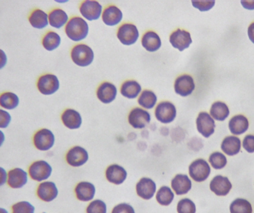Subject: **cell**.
I'll use <instances>...</instances> for the list:
<instances>
[{
	"label": "cell",
	"mask_w": 254,
	"mask_h": 213,
	"mask_svg": "<svg viewBox=\"0 0 254 213\" xmlns=\"http://www.w3.org/2000/svg\"><path fill=\"white\" fill-rule=\"evenodd\" d=\"M65 33L70 40L74 42L81 41L87 37L89 25L83 18L74 17L67 23Z\"/></svg>",
	"instance_id": "1"
},
{
	"label": "cell",
	"mask_w": 254,
	"mask_h": 213,
	"mask_svg": "<svg viewBox=\"0 0 254 213\" xmlns=\"http://www.w3.org/2000/svg\"><path fill=\"white\" fill-rule=\"evenodd\" d=\"M29 178L36 182L48 181L52 174V167L47 161L43 160L34 162L28 168Z\"/></svg>",
	"instance_id": "2"
},
{
	"label": "cell",
	"mask_w": 254,
	"mask_h": 213,
	"mask_svg": "<svg viewBox=\"0 0 254 213\" xmlns=\"http://www.w3.org/2000/svg\"><path fill=\"white\" fill-rule=\"evenodd\" d=\"M71 55L73 62L79 66H88L93 62V51L86 45L80 44L74 46Z\"/></svg>",
	"instance_id": "3"
},
{
	"label": "cell",
	"mask_w": 254,
	"mask_h": 213,
	"mask_svg": "<svg viewBox=\"0 0 254 213\" xmlns=\"http://www.w3.org/2000/svg\"><path fill=\"white\" fill-rule=\"evenodd\" d=\"M210 165L204 159H197L189 166L190 176L195 182H204L210 176Z\"/></svg>",
	"instance_id": "4"
},
{
	"label": "cell",
	"mask_w": 254,
	"mask_h": 213,
	"mask_svg": "<svg viewBox=\"0 0 254 213\" xmlns=\"http://www.w3.org/2000/svg\"><path fill=\"white\" fill-rule=\"evenodd\" d=\"M33 142L37 150L43 152L49 151L55 145V135L49 129H40L34 135Z\"/></svg>",
	"instance_id": "5"
},
{
	"label": "cell",
	"mask_w": 254,
	"mask_h": 213,
	"mask_svg": "<svg viewBox=\"0 0 254 213\" xmlns=\"http://www.w3.org/2000/svg\"><path fill=\"white\" fill-rule=\"evenodd\" d=\"M36 194L42 202L50 203L58 198L59 191L55 182L46 181L40 183L37 186Z\"/></svg>",
	"instance_id": "6"
},
{
	"label": "cell",
	"mask_w": 254,
	"mask_h": 213,
	"mask_svg": "<svg viewBox=\"0 0 254 213\" xmlns=\"http://www.w3.org/2000/svg\"><path fill=\"white\" fill-rule=\"evenodd\" d=\"M28 172L22 168H14L7 172V184L13 190H20L28 182Z\"/></svg>",
	"instance_id": "7"
},
{
	"label": "cell",
	"mask_w": 254,
	"mask_h": 213,
	"mask_svg": "<svg viewBox=\"0 0 254 213\" xmlns=\"http://www.w3.org/2000/svg\"><path fill=\"white\" fill-rule=\"evenodd\" d=\"M157 120L164 124L172 123L176 117V106L172 103L164 101L160 103L155 108Z\"/></svg>",
	"instance_id": "8"
},
{
	"label": "cell",
	"mask_w": 254,
	"mask_h": 213,
	"mask_svg": "<svg viewBox=\"0 0 254 213\" xmlns=\"http://www.w3.org/2000/svg\"><path fill=\"white\" fill-rule=\"evenodd\" d=\"M65 160L70 166L80 167L88 161L89 154L84 148L77 146L68 150L65 156Z\"/></svg>",
	"instance_id": "9"
},
{
	"label": "cell",
	"mask_w": 254,
	"mask_h": 213,
	"mask_svg": "<svg viewBox=\"0 0 254 213\" xmlns=\"http://www.w3.org/2000/svg\"><path fill=\"white\" fill-rule=\"evenodd\" d=\"M197 130L204 138H208L214 133L216 123L213 117L207 112H201L196 120Z\"/></svg>",
	"instance_id": "10"
},
{
	"label": "cell",
	"mask_w": 254,
	"mask_h": 213,
	"mask_svg": "<svg viewBox=\"0 0 254 213\" xmlns=\"http://www.w3.org/2000/svg\"><path fill=\"white\" fill-rule=\"evenodd\" d=\"M117 36L122 44L131 46L135 43L138 39V30L133 24H124L119 28Z\"/></svg>",
	"instance_id": "11"
},
{
	"label": "cell",
	"mask_w": 254,
	"mask_h": 213,
	"mask_svg": "<svg viewBox=\"0 0 254 213\" xmlns=\"http://www.w3.org/2000/svg\"><path fill=\"white\" fill-rule=\"evenodd\" d=\"M37 88L43 95H53L59 89V80L54 74H45L39 79Z\"/></svg>",
	"instance_id": "12"
},
{
	"label": "cell",
	"mask_w": 254,
	"mask_h": 213,
	"mask_svg": "<svg viewBox=\"0 0 254 213\" xmlns=\"http://www.w3.org/2000/svg\"><path fill=\"white\" fill-rule=\"evenodd\" d=\"M157 186L155 181L149 178H142L136 184V193L143 200H150L156 193Z\"/></svg>",
	"instance_id": "13"
},
{
	"label": "cell",
	"mask_w": 254,
	"mask_h": 213,
	"mask_svg": "<svg viewBox=\"0 0 254 213\" xmlns=\"http://www.w3.org/2000/svg\"><path fill=\"white\" fill-rule=\"evenodd\" d=\"M232 187L228 178L222 175H216L210 183V190L217 196H228Z\"/></svg>",
	"instance_id": "14"
},
{
	"label": "cell",
	"mask_w": 254,
	"mask_h": 213,
	"mask_svg": "<svg viewBox=\"0 0 254 213\" xmlns=\"http://www.w3.org/2000/svg\"><path fill=\"white\" fill-rule=\"evenodd\" d=\"M128 120L129 124L134 129H143L150 122L151 116L148 111L135 108L129 113Z\"/></svg>",
	"instance_id": "15"
},
{
	"label": "cell",
	"mask_w": 254,
	"mask_h": 213,
	"mask_svg": "<svg viewBox=\"0 0 254 213\" xmlns=\"http://www.w3.org/2000/svg\"><path fill=\"white\" fill-rule=\"evenodd\" d=\"M170 42L175 49L183 52L192 43L190 34L185 30L178 29L170 35Z\"/></svg>",
	"instance_id": "16"
},
{
	"label": "cell",
	"mask_w": 254,
	"mask_h": 213,
	"mask_svg": "<svg viewBox=\"0 0 254 213\" xmlns=\"http://www.w3.org/2000/svg\"><path fill=\"white\" fill-rule=\"evenodd\" d=\"M80 10L82 16L88 20H96L102 13V6L98 1L87 0L82 3Z\"/></svg>",
	"instance_id": "17"
},
{
	"label": "cell",
	"mask_w": 254,
	"mask_h": 213,
	"mask_svg": "<svg viewBox=\"0 0 254 213\" xmlns=\"http://www.w3.org/2000/svg\"><path fill=\"white\" fill-rule=\"evenodd\" d=\"M174 87L177 95L182 97L189 96L195 89V83L191 76L185 74L176 79Z\"/></svg>",
	"instance_id": "18"
},
{
	"label": "cell",
	"mask_w": 254,
	"mask_h": 213,
	"mask_svg": "<svg viewBox=\"0 0 254 213\" xmlns=\"http://www.w3.org/2000/svg\"><path fill=\"white\" fill-rule=\"evenodd\" d=\"M171 187L177 196H184L192 189V181L188 175L178 174L172 180Z\"/></svg>",
	"instance_id": "19"
},
{
	"label": "cell",
	"mask_w": 254,
	"mask_h": 213,
	"mask_svg": "<svg viewBox=\"0 0 254 213\" xmlns=\"http://www.w3.org/2000/svg\"><path fill=\"white\" fill-rule=\"evenodd\" d=\"M76 197L80 202H88L93 200L96 189L92 183L82 181L77 184L74 188Z\"/></svg>",
	"instance_id": "20"
},
{
	"label": "cell",
	"mask_w": 254,
	"mask_h": 213,
	"mask_svg": "<svg viewBox=\"0 0 254 213\" xmlns=\"http://www.w3.org/2000/svg\"><path fill=\"white\" fill-rule=\"evenodd\" d=\"M106 178L111 184L121 185L126 181L127 172L126 169L120 165H110L106 170Z\"/></svg>",
	"instance_id": "21"
},
{
	"label": "cell",
	"mask_w": 254,
	"mask_h": 213,
	"mask_svg": "<svg viewBox=\"0 0 254 213\" xmlns=\"http://www.w3.org/2000/svg\"><path fill=\"white\" fill-rule=\"evenodd\" d=\"M116 95H117V89L116 86L108 82L102 83L97 92L98 99L104 104H107L113 102L116 99Z\"/></svg>",
	"instance_id": "22"
},
{
	"label": "cell",
	"mask_w": 254,
	"mask_h": 213,
	"mask_svg": "<svg viewBox=\"0 0 254 213\" xmlns=\"http://www.w3.org/2000/svg\"><path fill=\"white\" fill-rule=\"evenodd\" d=\"M102 19L106 25L114 26L122 22L123 13L116 6H109L104 10Z\"/></svg>",
	"instance_id": "23"
},
{
	"label": "cell",
	"mask_w": 254,
	"mask_h": 213,
	"mask_svg": "<svg viewBox=\"0 0 254 213\" xmlns=\"http://www.w3.org/2000/svg\"><path fill=\"white\" fill-rule=\"evenodd\" d=\"M249 127V122L245 116L236 115L229 121V129L234 135H240L247 132Z\"/></svg>",
	"instance_id": "24"
},
{
	"label": "cell",
	"mask_w": 254,
	"mask_h": 213,
	"mask_svg": "<svg viewBox=\"0 0 254 213\" xmlns=\"http://www.w3.org/2000/svg\"><path fill=\"white\" fill-rule=\"evenodd\" d=\"M221 149L228 156H236L241 150V141L237 136L226 137L222 141Z\"/></svg>",
	"instance_id": "25"
},
{
	"label": "cell",
	"mask_w": 254,
	"mask_h": 213,
	"mask_svg": "<svg viewBox=\"0 0 254 213\" xmlns=\"http://www.w3.org/2000/svg\"><path fill=\"white\" fill-rule=\"evenodd\" d=\"M64 124L69 129H77L82 124V118L80 113L74 109H67L62 114Z\"/></svg>",
	"instance_id": "26"
},
{
	"label": "cell",
	"mask_w": 254,
	"mask_h": 213,
	"mask_svg": "<svg viewBox=\"0 0 254 213\" xmlns=\"http://www.w3.org/2000/svg\"><path fill=\"white\" fill-rule=\"evenodd\" d=\"M142 46L148 52H157L161 46V38L154 31H148L143 36Z\"/></svg>",
	"instance_id": "27"
},
{
	"label": "cell",
	"mask_w": 254,
	"mask_h": 213,
	"mask_svg": "<svg viewBox=\"0 0 254 213\" xmlns=\"http://www.w3.org/2000/svg\"><path fill=\"white\" fill-rule=\"evenodd\" d=\"M29 22L34 28L37 29H43L49 25V16L46 12L37 9L31 13L29 17Z\"/></svg>",
	"instance_id": "28"
},
{
	"label": "cell",
	"mask_w": 254,
	"mask_h": 213,
	"mask_svg": "<svg viewBox=\"0 0 254 213\" xmlns=\"http://www.w3.org/2000/svg\"><path fill=\"white\" fill-rule=\"evenodd\" d=\"M68 16L62 9H55L49 15V22L55 28H62L68 22Z\"/></svg>",
	"instance_id": "29"
},
{
	"label": "cell",
	"mask_w": 254,
	"mask_h": 213,
	"mask_svg": "<svg viewBox=\"0 0 254 213\" xmlns=\"http://www.w3.org/2000/svg\"><path fill=\"white\" fill-rule=\"evenodd\" d=\"M229 114L230 111L228 106L225 103L220 101L214 103L210 108V116L213 117V120L224 121L228 118Z\"/></svg>",
	"instance_id": "30"
},
{
	"label": "cell",
	"mask_w": 254,
	"mask_h": 213,
	"mask_svg": "<svg viewBox=\"0 0 254 213\" xmlns=\"http://www.w3.org/2000/svg\"><path fill=\"white\" fill-rule=\"evenodd\" d=\"M141 92V86L134 80H128L122 85L121 93L125 98L134 99L138 96Z\"/></svg>",
	"instance_id": "31"
},
{
	"label": "cell",
	"mask_w": 254,
	"mask_h": 213,
	"mask_svg": "<svg viewBox=\"0 0 254 213\" xmlns=\"http://www.w3.org/2000/svg\"><path fill=\"white\" fill-rule=\"evenodd\" d=\"M156 201L161 206L167 207L173 203L175 194L173 190L167 186L161 187L157 192Z\"/></svg>",
	"instance_id": "32"
},
{
	"label": "cell",
	"mask_w": 254,
	"mask_h": 213,
	"mask_svg": "<svg viewBox=\"0 0 254 213\" xmlns=\"http://www.w3.org/2000/svg\"><path fill=\"white\" fill-rule=\"evenodd\" d=\"M231 213H253L252 204L244 199H237L230 205Z\"/></svg>",
	"instance_id": "33"
},
{
	"label": "cell",
	"mask_w": 254,
	"mask_h": 213,
	"mask_svg": "<svg viewBox=\"0 0 254 213\" xmlns=\"http://www.w3.org/2000/svg\"><path fill=\"white\" fill-rule=\"evenodd\" d=\"M17 95L12 92H5L0 96V106L7 110L14 109L19 105Z\"/></svg>",
	"instance_id": "34"
},
{
	"label": "cell",
	"mask_w": 254,
	"mask_h": 213,
	"mask_svg": "<svg viewBox=\"0 0 254 213\" xmlns=\"http://www.w3.org/2000/svg\"><path fill=\"white\" fill-rule=\"evenodd\" d=\"M139 105L146 109H151L155 106L157 102V96L152 91L145 90L142 92L140 96L139 97Z\"/></svg>",
	"instance_id": "35"
},
{
	"label": "cell",
	"mask_w": 254,
	"mask_h": 213,
	"mask_svg": "<svg viewBox=\"0 0 254 213\" xmlns=\"http://www.w3.org/2000/svg\"><path fill=\"white\" fill-rule=\"evenodd\" d=\"M61 43V38L59 34L54 31L46 34L43 40V46L47 51L55 50L59 47Z\"/></svg>",
	"instance_id": "36"
},
{
	"label": "cell",
	"mask_w": 254,
	"mask_h": 213,
	"mask_svg": "<svg viewBox=\"0 0 254 213\" xmlns=\"http://www.w3.org/2000/svg\"><path fill=\"white\" fill-rule=\"evenodd\" d=\"M209 162L215 169H222L226 166L228 160L225 155L219 152L212 153L209 157Z\"/></svg>",
	"instance_id": "37"
},
{
	"label": "cell",
	"mask_w": 254,
	"mask_h": 213,
	"mask_svg": "<svg viewBox=\"0 0 254 213\" xmlns=\"http://www.w3.org/2000/svg\"><path fill=\"white\" fill-rule=\"evenodd\" d=\"M35 207L28 201H19L13 204L10 213H35Z\"/></svg>",
	"instance_id": "38"
},
{
	"label": "cell",
	"mask_w": 254,
	"mask_h": 213,
	"mask_svg": "<svg viewBox=\"0 0 254 213\" xmlns=\"http://www.w3.org/2000/svg\"><path fill=\"white\" fill-rule=\"evenodd\" d=\"M178 213H195L196 206L190 199H183L179 201L177 205Z\"/></svg>",
	"instance_id": "39"
},
{
	"label": "cell",
	"mask_w": 254,
	"mask_h": 213,
	"mask_svg": "<svg viewBox=\"0 0 254 213\" xmlns=\"http://www.w3.org/2000/svg\"><path fill=\"white\" fill-rule=\"evenodd\" d=\"M107 207L104 201L97 199L92 201L86 208V213H107Z\"/></svg>",
	"instance_id": "40"
},
{
	"label": "cell",
	"mask_w": 254,
	"mask_h": 213,
	"mask_svg": "<svg viewBox=\"0 0 254 213\" xmlns=\"http://www.w3.org/2000/svg\"><path fill=\"white\" fill-rule=\"evenodd\" d=\"M192 4L200 11H207L214 6L215 1H192Z\"/></svg>",
	"instance_id": "41"
},
{
	"label": "cell",
	"mask_w": 254,
	"mask_h": 213,
	"mask_svg": "<svg viewBox=\"0 0 254 213\" xmlns=\"http://www.w3.org/2000/svg\"><path fill=\"white\" fill-rule=\"evenodd\" d=\"M112 213H135L132 206L127 203L119 204L113 208Z\"/></svg>",
	"instance_id": "42"
},
{
	"label": "cell",
	"mask_w": 254,
	"mask_h": 213,
	"mask_svg": "<svg viewBox=\"0 0 254 213\" xmlns=\"http://www.w3.org/2000/svg\"><path fill=\"white\" fill-rule=\"evenodd\" d=\"M11 121V116L5 110L0 109V129H5Z\"/></svg>",
	"instance_id": "43"
},
{
	"label": "cell",
	"mask_w": 254,
	"mask_h": 213,
	"mask_svg": "<svg viewBox=\"0 0 254 213\" xmlns=\"http://www.w3.org/2000/svg\"><path fill=\"white\" fill-rule=\"evenodd\" d=\"M243 148L249 153H254V135H249L245 137L243 142Z\"/></svg>",
	"instance_id": "44"
},
{
	"label": "cell",
	"mask_w": 254,
	"mask_h": 213,
	"mask_svg": "<svg viewBox=\"0 0 254 213\" xmlns=\"http://www.w3.org/2000/svg\"><path fill=\"white\" fill-rule=\"evenodd\" d=\"M7 172L3 167L0 166V187L7 184Z\"/></svg>",
	"instance_id": "45"
},
{
	"label": "cell",
	"mask_w": 254,
	"mask_h": 213,
	"mask_svg": "<svg viewBox=\"0 0 254 213\" xmlns=\"http://www.w3.org/2000/svg\"><path fill=\"white\" fill-rule=\"evenodd\" d=\"M7 60V56H6L5 53L1 49H0V69L5 66Z\"/></svg>",
	"instance_id": "46"
},
{
	"label": "cell",
	"mask_w": 254,
	"mask_h": 213,
	"mask_svg": "<svg viewBox=\"0 0 254 213\" xmlns=\"http://www.w3.org/2000/svg\"><path fill=\"white\" fill-rule=\"evenodd\" d=\"M242 4L243 7L249 10H254V1H242Z\"/></svg>",
	"instance_id": "47"
},
{
	"label": "cell",
	"mask_w": 254,
	"mask_h": 213,
	"mask_svg": "<svg viewBox=\"0 0 254 213\" xmlns=\"http://www.w3.org/2000/svg\"><path fill=\"white\" fill-rule=\"evenodd\" d=\"M248 34H249V39L251 41L254 43V22L249 26V30H248Z\"/></svg>",
	"instance_id": "48"
},
{
	"label": "cell",
	"mask_w": 254,
	"mask_h": 213,
	"mask_svg": "<svg viewBox=\"0 0 254 213\" xmlns=\"http://www.w3.org/2000/svg\"><path fill=\"white\" fill-rule=\"evenodd\" d=\"M4 141H5V136H4V134L3 133L2 131L0 130V147L3 145Z\"/></svg>",
	"instance_id": "49"
},
{
	"label": "cell",
	"mask_w": 254,
	"mask_h": 213,
	"mask_svg": "<svg viewBox=\"0 0 254 213\" xmlns=\"http://www.w3.org/2000/svg\"><path fill=\"white\" fill-rule=\"evenodd\" d=\"M0 213H10L5 208H0Z\"/></svg>",
	"instance_id": "50"
},
{
	"label": "cell",
	"mask_w": 254,
	"mask_h": 213,
	"mask_svg": "<svg viewBox=\"0 0 254 213\" xmlns=\"http://www.w3.org/2000/svg\"></svg>",
	"instance_id": "51"
}]
</instances>
